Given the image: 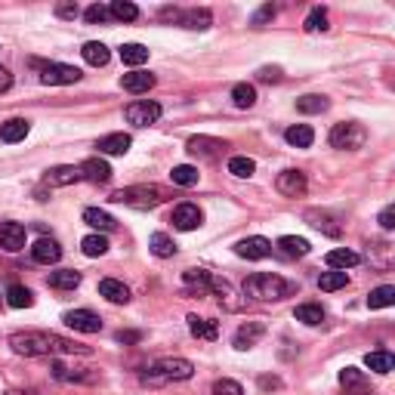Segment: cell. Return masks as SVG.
<instances>
[{
	"label": "cell",
	"mask_w": 395,
	"mask_h": 395,
	"mask_svg": "<svg viewBox=\"0 0 395 395\" xmlns=\"http://www.w3.org/2000/svg\"><path fill=\"white\" fill-rule=\"evenodd\" d=\"M130 145H133V139H130L127 133H108V136H102L96 143L99 155H127Z\"/></svg>",
	"instance_id": "17"
},
{
	"label": "cell",
	"mask_w": 395,
	"mask_h": 395,
	"mask_svg": "<svg viewBox=\"0 0 395 395\" xmlns=\"http://www.w3.org/2000/svg\"><path fill=\"white\" fill-rule=\"evenodd\" d=\"M81 56H83V62H87V65H93V68H102V65H108V59H111L108 46H106V43H99V41L83 43Z\"/></svg>",
	"instance_id": "22"
},
{
	"label": "cell",
	"mask_w": 395,
	"mask_h": 395,
	"mask_svg": "<svg viewBox=\"0 0 395 395\" xmlns=\"http://www.w3.org/2000/svg\"><path fill=\"white\" fill-rule=\"evenodd\" d=\"M148 247H152V253H155V257H161V260H167V257H173V253H176L173 238H170V235H164V232H155L152 238H148Z\"/></svg>",
	"instance_id": "35"
},
{
	"label": "cell",
	"mask_w": 395,
	"mask_h": 395,
	"mask_svg": "<svg viewBox=\"0 0 395 395\" xmlns=\"http://www.w3.org/2000/svg\"><path fill=\"white\" fill-rule=\"evenodd\" d=\"M210 272H204V269H185L183 272V281L189 287H198V290H210Z\"/></svg>",
	"instance_id": "40"
},
{
	"label": "cell",
	"mask_w": 395,
	"mask_h": 395,
	"mask_svg": "<svg viewBox=\"0 0 395 395\" xmlns=\"http://www.w3.org/2000/svg\"><path fill=\"white\" fill-rule=\"evenodd\" d=\"M278 78H281L278 68H262V71H260V81H278Z\"/></svg>",
	"instance_id": "54"
},
{
	"label": "cell",
	"mask_w": 395,
	"mask_h": 395,
	"mask_svg": "<svg viewBox=\"0 0 395 395\" xmlns=\"http://www.w3.org/2000/svg\"><path fill=\"white\" fill-rule=\"evenodd\" d=\"M201 220H204V213L198 210V204H180L173 210V225L180 232H192V229H198L201 225Z\"/></svg>",
	"instance_id": "15"
},
{
	"label": "cell",
	"mask_w": 395,
	"mask_h": 395,
	"mask_svg": "<svg viewBox=\"0 0 395 395\" xmlns=\"http://www.w3.org/2000/svg\"><path fill=\"white\" fill-rule=\"evenodd\" d=\"M0 247L6 253H19L25 247V225L19 222H0Z\"/></svg>",
	"instance_id": "12"
},
{
	"label": "cell",
	"mask_w": 395,
	"mask_h": 395,
	"mask_svg": "<svg viewBox=\"0 0 395 395\" xmlns=\"http://www.w3.org/2000/svg\"><path fill=\"white\" fill-rule=\"evenodd\" d=\"M346 281H349L346 272H324V275L318 278V287L322 290H340V287H346Z\"/></svg>",
	"instance_id": "46"
},
{
	"label": "cell",
	"mask_w": 395,
	"mask_h": 395,
	"mask_svg": "<svg viewBox=\"0 0 395 395\" xmlns=\"http://www.w3.org/2000/svg\"><path fill=\"white\" fill-rule=\"evenodd\" d=\"M195 374V364L189 359H158L155 364H148L143 374L145 386H164V383H180L189 380Z\"/></svg>",
	"instance_id": "3"
},
{
	"label": "cell",
	"mask_w": 395,
	"mask_h": 395,
	"mask_svg": "<svg viewBox=\"0 0 395 395\" xmlns=\"http://www.w3.org/2000/svg\"><path fill=\"white\" fill-rule=\"evenodd\" d=\"M28 120L25 118H9L6 124H0V139L4 143H22V139L28 136Z\"/></svg>",
	"instance_id": "24"
},
{
	"label": "cell",
	"mask_w": 395,
	"mask_h": 395,
	"mask_svg": "<svg viewBox=\"0 0 395 395\" xmlns=\"http://www.w3.org/2000/svg\"><path fill=\"white\" fill-rule=\"evenodd\" d=\"M297 322H303L309 327H315V324H322L324 322V309L318 306V303H303V306H297Z\"/></svg>",
	"instance_id": "36"
},
{
	"label": "cell",
	"mask_w": 395,
	"mask_h": 395,
	"mask_svg": "<svg viewBox=\"0 0 395 395\" xmlns=\"http://www.w3.org/2000/svg\"><path fill=\"white\" fill-rule=\"evenodd\" d=\"M31 257H34V262L53 266V262L62 260V247H59V244H56L53 238H37V241L31 244Z\"/></svg>",
	"instance_id": "16"
},
{
	"label": "cell",
	"mask_w": 395,
	"mask_h": 395,
	"mask_svg": "<svg viewBox=\"0 0 395 395\" xmlns=\"http://www.w3.org/2000/svg\"><path fill=\"white\" fill-rule=\"evenodd\" d=\"M278 250L284 253V257H306L309 250V241L306 238H297V235H284V238H278Z\"/></svg>",
	"instance_id": "31"
},
{
	"label": "cell",
	"mask_w": 395,
	"mask_h": 395,
	"mask_svg": "<svg viewBox=\"0 0 395 395\" xmlns=\"http://www.w3.org/2000/svg\"><path fill=\"white\" fill-rule=\"evenodd\" d=\"M210 290H213V294L216 297H220V306L222 309H229V312H238V309H241V303H238V299H232L235 297V290H232V284H229V281H222V278H210Z\"/></svg>",
	"instance_id": "23"
},
{
	"label": "cell",
	"mask_w": 395,
	"mask_h": 395,
	"mask_svg": "<svg viewBox=\"0 0 395 395\" xmlns=\"http://www.w3.org/2000/svg\"><path fill=\"white\" fill-rule=\"evenodd\" d=\"M189 331H192V337H198V340H216V337H220L216 322H210V318H198V315H189Z\"/></svg>",
	"instance_id": "26"
},
{
	"label": "cell",
	"mask_w": 395,
	"mask_h": 395,
	"mask_svg": "<svg viewBox=\"0 0 395 395\" xmlns=\"http://www.w3.org/2000/svg\"><path fill=\"white\" fill-rule=\"evenodd\" d=\"M120 62L130 65V68H139L143 62H148V46H143V43H124V46H120Z\"/></svg>",
	"instance_id": "28"
},
{
	"label": "cell",
	"mask_w": 395,
	"mask_h": 395,
	"mask_svg": "<svg viewBox=\"0 0 395 395\" xmlns=\"http://www.w3.org/2000/svg\"><path fill=\"white\" fill-rule=\"evenodd\" d=\"M170 180L176 183V185H195L198 183V167H192V164H180V167H173V173H170Z\"/></svg>",
	"instance_id": "43"
},
{
	"label": "cell",
	"mask_w": 395,
	"mask_h": 395,
	"mask_svg": "<svg viewBox=\"0 0 395 395\" xmlns=\"http://www.w3.org/2000/svg\"><path fill=\"white\" fill-rule=\"evenodd\" d=\"M327 108H331V102H327V96H318V93H309V96L297 99V111H303V115H322Z\"/></svg>",
	"instance_id": "29"
},
{
	"label": "cell",
	"mask_w": 395,
	"mask_h": 395,
	"mask_svg": "<svg viewBox=\"0 0 395 395\" xmlns=\"http://www.w3.org/2000/svg\"><path fill=\"white\" fill-rule=\"evenodd\" d=\"M111 201L136 207V210H148V207H158L164 201V189H158V185H127V189L111 195Z\"/></svg>",
	"instance_id": "4"
},
{
	"label": "cell",
	"mask_w": 395,
	"mask_h": 395,
	"mask_svg": "<svg viewBox=\"0 0 395 395\" xmlns=\"http://www.w3.org/2000/svg\"><path fill=\"white\" fill-rule=\"evenodd\" d=\"M83 222H87L90 229H99V232H111L118 225L106 210H96V207H87V210H83Z\"/></svg>",
	"instance_id": "33"
},
{
	"label": "cell",
	"mask_w": 395,
	"mask_h": 395,
	"mask_svg": "<svg viewBox=\"0 0 395 395\" xmlns=\"http://www.w3.org/2000/svg\"><path fill=\"white\" fill-rule=\"evenodd\" d=\"M275 189L281 195H287V198H299L306 192V173L303 170H284L275 180Z\"/></svg>",
	"instance_id": "13"
},
{
	"label": "cell",
	"mask_w": 395,
	"mask_h": 395,
	"mask_svg": "<svg viewBox=\"0 0 395 395\" xmlns=\"http://www.w3.org/2000/svg\"><path fill=\"white\" fill-rule=\"evenodd\" d=\"M81 250L87 253V257H102V253L108 250V241L102 238V235H87V238L81 241Z\"/></svg>",
	"instance_id": "44"
},
{
	"label": "cell",
	"mask_w": 395,
	"mask_h": 395,
	"mask_svg": "<svg viewBox=\"0 0 395 395\" xmlns=\"http://www.w3.org/2000/svg\"><path fill=\"white\" fill-rule=\"evenodd\" d=\"M185 148H189V155H195V158L213 161V158H220V155H222L225 143H222V139H213V136H192Z\"/></svg>",
	"instance_id": "10"
},
{
	"label": "cell",
	"mask_w": 395,
	"mask_h": 395,
	"mask_svg": "<svg viewBox=\"0 0 395 395\" xmlns=\"http://www.w3.org/2000/svg\"><path fill=\"white\" fill-rule=\"evenodd\" d=\"M306 220H309V225H315L318 232L331 235V238L340 235V225H334L337 220H334V216H327V213H322V210H306Z\"/></svg>",
	"instance_id": "30"
},
{
	"label": "cell",
	"mask_w": 395,
	"mask_h": 395,
	"mask_svg": "<svg viewBox=\"0 0 395 395\" xmlns=\"http://www.w3.org/2000/svg\"><path fill=\"white\" fill-rule=\"evenodd\" d=\"M78 180H83L81 167H53V170H46V176H43L46 185H71Z\"/></svg>",
	"instance_id": "21"
},
{
	"label": "cell",
	"mask_w": 395,
	"mask_h": 395,
	"mask_svg": "<svg viewBox=\"0 0 395 395\" xmlns=\"http://www.w3.org/2000/svg\"><path fill=\"white\" fill-rule=\"evenodd\" d=\"M377 222H380L386 232H392V229H395V204L383 207V210H380V220H377Z\"/></svg>",
	"instance_id": "51"
},
{
	"label": "cell",
	"mask_w": 395,
	"mask_h": 395,
	"mask_svg": "<svg viewBox=\"0 0 395 395\" xmlns=\"http://www.w3.org/2000/svg\"><path fill=\"white\" fill-rule=\"evenodd\" d=\"M235 253H238L241 260H266L269 253H272V241L253 235V238H244V241L235 244Z\"/></svg>",
	"instance_id": "11"
},
{
	"label": "cell",
	"mask_w": 395,
	"mask_h": 395,
	"mask_svg": "<svg viewBox=\"0 0 395 395\" xmlns=\"http://www.w3.org/2000/svg\"><path fill=\"white\" fill-rule=\"evenodd\" d=\"M81 173H83V180H90V183H108L111 180V167L102 161V158H87V161L81 164Z\"/></svg>",
	"instance_id": "20"
},
{
	"label": "cell",
	"mask_w": 395,
	"mask_h": 395,
	"mask_svg": "<svg viewBox=\"0 0 395 395\" xmlns=\"http://www.w3.org/2000/svg\"><path fill=\"white\" fill-rule=\"evenodd\" d=\"M78 284H81V272H74V269L50 272V287H56V290H74Z\"/></svg>",
	"instance_id": "32"
},
{
	"label": "cell",
	"mask_w": 395,
	"mask_h": 395,
	"mask_svg": "<svg viewBox=\"0 0 395 395\" xmlns=\"http://www.w3.org/2000/svg\"><path fill=\"white\" fill-rule=\"evenodd\" d=\"M78 81H81V68H74V65L50 62L41 68V83H46V87H65V83H78Z\"/></svg>",
	"instance_id": "7"
},
{
	"label": "cell",
	"mask_w": 395,
	"mask_h": 395,
	"mask_svg": "<svg viewBox=\"0 0 395 395\" xmlns=\"http://www.w3.org/2000/svg\"><path fill=\"white\" fill-rule=\"evenodd\" d=\"M395 303V287L389 284H383V287H374L371 290V297H368V306L371 309H386Z\"/></svg>",
	"instance_id": "39"
},
{
	"label": "cell",
	"mask_w": 395,
	"mask_h": 395,
	"mask_svg": "<svg viewBox=\"0 0 395 395\" xmlns=\"http://www.w3.org/2000/svg\"><path fill=\"white\" fill-rule=\"evenodd\" d=\"M284 139H287V145H294V148H309L315 143V133L309 124H297V127H287Z\"/></svg>",
	"instance_id": "27"
},
{
	"label": "cell",
	"mask_w": 395,
	"mask_h": 395,
	"mask_svg": "<svg viewBox=\"0 0 395 395\" xmlns=\"http://www.w3.org/2000/svg\"><path fill=\"white\" fill-rule=\"evenodd\" d=\"M364 139H368V130H364L361 124H355V120H349V124H337L331 130V145L343 148V152H355V148H361Z\"/></svg>",
	"instance_id": "5"
},
{
	"label": "cell",
	"mask_w": 395,
	"mask_h": 395,
	"mask_svg": "<svg viewBox=\"0 0 395 395\" xmlns=\"http://www.w3.org/2000/svg\"><path fill=\"white\" fill-rule=\"evenodd\" d=\"M262 337H266V324H262V322L241 324L238 331H235V349H250V346H257Z\"/></svg>",
	"instance_id": "14"
},
{
	"label": "cell",
	"mask_w": 395,
	"mask_h": 395,
	"mask_svg": "<svg viewBox=\"0 0 395 395\" xmlns=\"http://www.w3.org/2000/svg\"><path fill=\"white\" fill-rule=\"evenodd\" d=\"M111 16H115L118 22H133L139 16V6L130 4V0H115V4H111Z\"/></svg>",
	"instance_id": "42"
},
{
	"label": "cell",
	"mask_w": 395,
	"mask_h": 395,
	"mask_svg": "<svg viewBox=\"0 0 395 395\" xmlns=\"http://www.w3.org/2000/svg\"><path fill=\"white\" fill-rule=\"evenodd\" d=\"M269 19H275V6H272V4L260 6V9H257V16L250 19V25H253V28H262V22H269Z\"/></svg>",
	"instance_id": "50"
},
{
	"label": "cell",
	"mask_w": 395,
	"mask_h": 395,
	"mask_svg": "<svg viewBox=\"0 0 395 395\" xmlns=\"http://www.w3.org/2000/svg\"><path fill=\"white\" fill-rule=\"evenodd\" d=\"M78 13H81L78 4H59L56 6V16L59 19H78Z\"/></svg>",
	"instance_id": "52"
},
{
	"label": "cell",
	"mask_w": 395,
	"mask_h": 395,
	"mask_svg": "<svg viewBox=\"0 0 395 395\" xmlns=\"http://www.w3.org/2000/svg\"><path fill=\"white\" fill-rule=\"evenodd\" d=\"M324 262L331 266L334 272H346V269H352V266H359L361 262V257L355 250H349V247H337V250H331L324 257Z\"/></svg>",
	"instance_id": "18"
},
{
	"label": "cell",
	"mask_w": 395,
	"mask_h": 395,
	"mask_svg": "<svg viewBox=\"0 0 395 395\" xmlns=\"http://www.w3.org/2000/svg\"><path fill=\"white\" fill-rule=\"evenodd\" d=\"M118 340H120V343H133V340H139V334H124V331H120Z\"/></svg>",
	"instance_id": "55"
},
{
	"label": "cell",
	"mask_w": 395,
	"mask_h": 395,
	"mask_svg": "<svg viewBox=\"0 0 395 395\" xmlns=\"http://www.w3.org/2000/svg\"><path fill=\"white\" fill-rule=\"evenodd\" d=\"M253 170H257V164H253L250 158H244V155L229 158V173L232 176H241V180H247V176H253Z\"/></svg>",
	"instance_id": "41"
},
{
	"label": "cell",
	"mask_w": 395,
	"mask_h": 395,
	"mask_svg": "<svg viewBox=\"0 0 395 395\" xmlns=\"http://www.w3.org/2000/svg\"><path fill=\"white\" fill-rule=\"evenodd\" d=\"M62 322L71 327V331L78 334H99L102 331V322L96 312H90V309H71V312L62 315Z\"/></svg>",
	"instance_id": "9"
},
{
	"label": "cell",
	"mask_w": 395,
	"mask_h": 395,
	"mask_svg": "<svg viewBox=\"0 0 395 395\" xmlns=\"http://www.w3.org/2000/svg\"><path fill=\"white\" fill-rule=\"evenodd\" d=\"M213 395H244V389H241V383L222 377V380L213 383Z\"/></svg>",
	"instance_id": "47"
},
{
	"label": "cell",
	"mask_w": 395,
	"mask_h": 395,
	"mask_svg": "<svg viewBox=\"0 0 395 395\" xmlns=\"http://www.w3.org/2000/svg\"><path fill=\"white\" fill-rule=\"evenodd\" d=\"M6 303L13 306V309H28V306L34 303V294L28 287H22V284H13V287L6 290Z\"/></svg>",
	"instance_id": "38"
},
{
	"label": "cell",
	"mask_w": 395,
	"mask_h": 395,
	"mask_svg": "<svg viewBox=\"0 0 395 395\" xmlns=\"http://www.w3.org/2000/svg\"><path fill=\"white\" fill-rule=\"evenodd\" d=\"M99 297H106L108 303H127L130 290H127V284H120V281H115V278H102L99 281Z\"/></svg>",
	"instance_id": "25"
},
{
	"label": "cell",
	"mask_w": 395,
	"mask_h": 395,
	"mask_svg": "<svg viewBox=\"0 0 395 395\" xmlns=\"http://www.w3.org/2000/svg\"><path fill=\"white\" fill-rule=\"evenodd\" d=\"M120 87L127 93H148L155 87V74L152 71H130L120 78Z\"/></svg>",
	"instance_id": "19"
},
{
	"label": "cell",
	"mask_w": 395,
	"mask_h": 395,
	"mask_svg": "<svg viewBox=\"0 0 395 395\" xmlns=\"http://www.w3.org/2000/svg\"><path fill=\"white\" fill-rule=\"evenodd\" d=\"M303 28L309 34H315V31H324L327 28V9H322V6H315L312 13H309V19L303 22Z\"/></svg>",
	"instance_id": "45"
},
{
	"label": "cell",
	"mask_w": 395,
	"mask_h": 395,
	"mask_svg": "<svg viewBox=\"0 0 395 395\" xmlns=\"http://www.w3.org/2000/svg\"><path fill=\"white\" fill-rule=\"evenodd\" d=\"M294 284L284 281L281 275H272V272H257L244 281V297L257 299V303H275V299H284L294 294Z\"/></svg>",
	"instance_id": "2"
},
{
	"label": "cell",
	"mask_w": 395,
	"mask_h": 395,
	"mask_svg": "<svg viewBox=\"0 0 395 395\" xmlns=\"http://www.w3.org/2000/svg\"><path fill=\"white\" fill-rule=\"evenodd\" d=\"M364 364H368V371H377V374H389L395 368V355L392 352H368L364 355Z\"/></svg>",
	"instance_id": "34"
},
{
	"label": "cell",
	"mask_w": 395,
	"mask_h": 395,
	"mask_svg": "<svg viewBox=\"0 0 395 395\" xmlns=\"http://www.w3.org/2000/svg\"><path fill=\"white\" fill-rule=\"evenodd\" d=\"M16 355H87L90 346H81L74 340H65L59 334H46V331H25V334H13L9 337Z\"/></svg>",
	"instance_id": "1"
},
{
	"label": "cell",
	"mask_w": 395,
	"mask_h": 395,
	"mask_svg": "<svg viewBox=\"0 0 395 395\" xmlns=\"http://www.w3.org/2000/svg\"><path fill=\"white\" fill-rule=\"evenodd\" d=\"M164 19H173L176 25L192 28V31H204L213 22L210 9H164Z\"/></svg>",
	"instance_id": "6"
},
{
	"label": "cell",
	"mask_w": 395,
	"mask_h": 395,
	"mask_svg": "<svg viewBox=\"0 0 395 395\" xmlns=\"http://www.w3.org/2000/svg\"><path fill=\"white\" fill-rule=\"evenodd\" d=\"M232 102H235L238 108H253V106H257V90H253L250 83H235Z\"/></svg>",
	"instance_id": "37"
},
{
	"label": "cell",
	"mask_w": 395,
	"mask_h": 395,
	"mask_svg": "<svg viewBox=\"0 0 395 395\" xmlns=\"http://www.w3.org/2000/svg\"><path fill=\"white\" fill-rule=\"evenodd\" d=\"M108 16H111V9H106L102 4H93V6H87V9H83V19H87L90 25H96V22H106Z\"/></svg>",
	"instance_id": "48"
},
{
	"label": "cell",
	"mask_w": 395,
	"mask_h": 395,
	"mask_svg": "<svg viewBox=\"0 0 395 395\" xmlns=\"http://www.w3.org/2000/svg\"><path fill=\"white\" fill-rule=\"evenodd\" d=\"M9 395H22V392H9ZM25 395H34V392H25Z\"/></svg>",
	"instance_id": "56"
},
{
	"label": "cell",
	"mask_w": 395,
	"mask_h": 395,
	"mask_svg": "<svg viewBox=\"0 0 395 395\" xmlns=\"http://www.w3.org/2000/svg\"><path fill=\"white\" fill-rule=\"evenodd\" d=\"M9 87H13V74H9L6 68H0V93H6Z\"/></svg>",
	"instance_id": "53"
},
{
	"label": "cell",
	"mask_w": 395,
	"mask_h": 395,
	"mask_svg": "<svg viewBox=\"0 0 395 395\" xmlns=\"http://www.w3.org/2000/svg\"><path fill=\"white\" fill-rule=\"evenodd\" d=\"M124 118L133 127H148V124H155V120L161 118V106H158V102H148V99L130 102V106L124 108Z\"/></svg>",
	"instance_id": "8"
},
{
	"label": "cell",
	"mask_w": 395,
	"mask_h": 395,
	"mask_svg": "<svg viewBox=\"0 0 395 395\" xmlns=\"http://www.w3.org/2000/svg\"><path fill=\"white\" fill-rule=\"evenodd\" d=\"M340 383H343V386H361L364 374L359 368H346V371H340Z\"/></svg>",
	"instance_id": "49"
}]
</instances>
